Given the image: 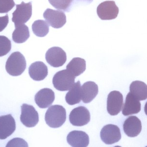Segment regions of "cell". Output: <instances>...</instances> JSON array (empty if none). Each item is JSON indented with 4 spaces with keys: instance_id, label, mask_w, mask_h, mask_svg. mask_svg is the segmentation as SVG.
<instances>
[{
    "instance_id": "6da1fadb",
    "label": "cell",
    "mask_w": 147,
    "mask_h": 147,
    "mask_svg": "<svg viewBox=\"0 0 147 147\" xmlns=\"http://www.w3.org/2000/svg\"><path fill=\"white\" fill-rule=\"evenodd\" d=\"M66 120V111L62 106L52 105L45 114V120L50 127L58 128L62 126Z\"/></svg>"
},
{
    "instance_id": "7a4b0ae2",
    "label": "cell",
    "mask_w": 147,
    "mask_h": 147,
    "mask_svg": "<svg viewBox=\"0 0 147 147\" xmlns=\"http://www.w3.org/2000/svg\"><path fill=\"white\" fill-rule=\"evenodd\" d=\"M26 60L25 57L19 52H14L10 55L5 64L7 72L12 76H18L26 68Z\"/></svg>"
},
{
    "instance_id": "3957f363",
    "label": "cell",
    "mask_w": 147,
    "mask_h": 147,
    "mask_svg": "<svg viewBox=\"0 0 147 147\" xmlns=\"http://www.w3.org/2000/svg\"><path fill=\"white\" fill-rule=\"evenodd\" d=\"M75 77L67 70L57 72L53 78V84L57 90H69L75 84Z\"/></svg>"
},
{
    "instance_id": "277c9868",
    "label": "cell",
    "mask_w": 147,
    "mask_h": 147,
    "mask_svg": "<svg viewBox=\"0 0 147 147\" xmlns=\"http://www.w3.org/2000/svg\"><path fill=\"white\" fill-rule=\"evenodd\" d=\"M16 9L12 13V21L15 26L27 23L32 15V2L25 3L22 2L20 5H16Z\"/></svg>"
},
{
    "instance_id": "5b68a950",
    "label": "cell",
    "mask_w": 147,
    "mask_h": 147,
    "mask_svg": "<svg viewBox=\"0 0 147 147\" xmlns=\"http://www.w3.org/2000/svg\"><path fill=\"white\" fill-rule=\"evenodd\" d=\"M119 11V8L113 1L102 2L97 7V14L102 20H113L116 18Z\"/></svg>"
},
{
    "instance_id": "8992f818",
    "label": "cell",
    "mask_w": 147,
    "mask_h": 147,
    "mask_svg": "<svg viewBox=\"0 0 147 147\" xmlns=\"http://www.w3.org/2000/svg\"><path fill=\"white\" fill-rule=\"evenodd\" d=\"M20 120L26 127H34L38 123V113L32 105L23 104L21 106Z\"/></svg>"
},
{
    "instance_id": "52a82bcc",
    "label": "cell",
    "mask_w": 147,
    "mask_h": 147,
    "mask_svg": "<svg viewBox=\"0 0 147 147\" xmlns=\"http://www.w3.org/2000/svg\"><path fill=\"white\" fill-rule=\"evenodd\" d=\"M45 57L49 64L56 68L63 66L67 60V55L65 51L59 47L49 49L46 53Z\"/></svg>"
},
{
    "instance_id": "ba28073f",
    "label": "cell",
    "mask_w": 147,
    "mask_h": 147,
    "mask_svg": "<svg viewBox=\"0 0 147 147\" xmlns=\"http://www.w3.org/2000/svg\"><path fill=\"white\" fill-rule=\"evenodd\" d=\"M69 121L71 124L74 126H84L90 122V113L86 107L80 106L73 109L70 112Z\"/></svg>"
},
{
    "instance_id": "9c48e42d",
    "label": "cell",
    "mask_w": 147,
    "mask_h": 147,
    "mask_svg": "<svg viewBox=\"0 0 147 147\" xmlns=\"http://www.w3.org/2000/svg\"><path fill=\"white\" fill-rule=\"evenodd\" d=\"M43 17L49 25L54 28H61L66 23L65 13L60 10L47 9L43 13Z\"/></svg>"
},
{
    "instance_id": "30bf717a",
    "label": "cell",
    "mask_w": 147,
    "mask_h": 147,
    "mask_svg": "<svg viewBox=\"0 0 147 147\" xmlns=\"http://www.w3.org/2000/svg\"><path fill=\"white\" fill-rule=\"evenodd\" d=\"M102 141L107 145H112L120 140V129L117 125L109 124L102 129L100 133Z\"/></svg>"
},
{
    "instance_id": "8fae6325",
    "label": "cell",
    "mask_w": 147,
    "mask_h": 147,
    "mask_svg": "<svg viewBox=\"0 0 147 147\" xmlns=\"http://www.w3.org/2000/svg\"><path fill=\"white\" fill-rule=\"evenodd\" d=\"M123 105V96L118 91L110 92L107 96V110L110 115H118L122 110Z\"/></svg>"
},
{
    "instance_id": "7c38bea8",
    "label": "cell",
    "mask_w": 147,
    "mask_h": 147,
    "mask_svg": "<svg viewBox=\"0 0 147 147\" xmlns=\"http://www.w3.org/2000/svg\"><path fill=\"white\" fill-rule=\"evenodd\" d=\"M16 129V123L11 114L0 116V139L10 136Z\"/></svg>"
},
{
    "instance_id": "4fadbf2b",
    "label": "cell",
    "mask_w": 147,
    "mask_h": 147,
    "mask_svg": "<svg viewBox=\"0 0 147 147\" xmlns=\"http://www.w3.org/2000/svg\"><path fill=\"white\" fill-rule=\"evenodd\" d=\"M55 99V94L52 89H42L35 95V103L41 109H46L52 105Z\"/></svg>"
},
{
    "instance_id": "5bb4252c",
    "label": "cell",
    "mask_w": 147,
    "mask_h": 147,
    "mask_svg": "<svg viewBox=\"0 0 147 147\" xmlns=\"http://www.w3.org/2000/svg\"><path fill=\"white\" fill-rule=\"evenodd\" d=\"M123 129L127 136L136 137L142 130V123L140 120L135 116L128 117L124 122Z\"/></svg>"
},
{
    "instance_id": "9a60e30c",
    "label": "cell",
    "mask_w": 147,
    "mask_h": 147,
    "mask_svg": "<svg viewBox=\"0 0 147 147\" xmlns=\"http://www.w3.org/2000/svg\"><path fill=\"white\" fill-rule=\"evenodd\" d=\"M67 141L73 147H86L89 144V137L86 132L73 130L67 136Z\"/></svg>"
},
{
    "instance_id": "2e32d148",
    "label": "cell",
    "mask_w": 147,
    "mask_h": 147,
    "mask_svg": "<svg viewBox=\"0 0 147 147\" xmlns=\"http://www.w3.org/2000/svg\"><path fill=\"white\" fill-rule=\"evenodd\" d=\"M141 105L140 102L129 92L125 98V102L122 109V113L124 116L131 115L138 113L141 111Z\"/></svg>"
},
{
    "instance_id": "e0dca14e",
    "label": "cell",
    "mask_w": 147,
    "mask_h": 147,
    "mask_svg": "<svg viewBox=\"0 0 147 147\" xmlns=\"http://www.w3.org/2000/svg\"><path fill=\"white\" fill-rule=\"evenodd\" d=\"M30 78L35 81H41L45 79L48 74V69L45 64L36 61L30 65L28 69Z\"/></svg>"
},
{
    "instance_id": "ac0fdd59",
    "label": "cell",
    "mask_w": 147,
    "mask_h": 147,
    "mask_svg": "<svg viewBox=\"0 0 147 147\" xmlns=\"http://www.w3.org/2000/svg\"><path fill=\"white\" fill-rule=\"evenodd\" d=\"M99 92L98 86L93 82H87L81 86L82 100L85 104L92 102Z\"/></svg>"
},
{
    "instance_id": "d6986e66",
    "label": "cell",
    "mask_w": 147,
    "mask_h": 147,
    "mask_svg": "<svg viewBox=\"0 0 147 147\" xmlns=\"http://www.w3.org/2000/svg\"><path fill=\"white\" fill-rule=\"evenodd\" d=\"M130 92L138 100H144L147 98V86L143 82L136 80L130 84Z\"/></svg>"
},
{
    "instance_id": "ffe728a7",
    "label": "cell",
    "mask_w": 147,
    "mask_h": 147,
    "mask_svg": "<svg viewBox=\"0 0 147 147\" xmlns=\"http://www.w3.org/2000/svg\"><path fill=\"white\" fill-rule=\"evenodd\" d=\"M81 100V85L80 82L78 81L66 94L65 100L68 105H73L80 103Z\"/></svg>"
},
{
    "instance_id": "44dd1931",
    "label": "cell",
    "mask_w": 147,
    "mask_h": 147,
    "mask_svg": "<svg viewBox=\"0 0 147 147\" xmlns=\"http://www.w3.org/2000/svg\"><path fill=\"white\" fill-rule=\"evenodd\" d=\"M66 70L75 77L79 76L86 70V61L80 57L74 58L67 65Z\"/></svg>"
},
{
    "instance_id": "7402d4cb",
    "label": "cell",
    "mask_w": 147,
    "mask_h": 147,
    "mask_svg": "<svg viewBox=\"0 0 147 147\" xmlns=\"http://www.w3.org/2000/svg\"><path fill=\"white\" fill-rule=\"evenodd\" d=\"M15 29L12 34V40L16 43H23L30 37V31L25 24L15 26Z\"/></svg>"
},
{
    "instance_id": "603a6c76",
    "label": "cell",
    "mask_w": 147,
    "mask_h": 147,
    "mask_svg": "<svg viewBox=\"0 0 147 147\" xmlns=\"http://www.w3.org/2000/svg\"><path fill=\"white\" fill-rule=\"evenodd\" d=\"M32 30L37 36H45L49 32V26L47 22L42 20H38L34 22L32 25Z\"/></svg>"
},
{
    "instance_id": "cb8c5ba5",
    "label": "cell",
    "mask_w": 147,
    "mask_h": 147,
    "mask_svg": "<svg viewBox=\"0 0 147 147\" xmlns=\"http://www.w3.org/2000/svg\"><path fill=\"white\" fill-rule=\"evenodd\" d=\"M51 5L58 10L69 12L74 0H48Z\"/></svg>"
},
{
    "instance_id": "d4e9b609",
    "label": "cell",
    "mask_w": 147,
    "mask_h": 147,
    "mask_svg": "<svg viewBox=\"0 0 147 147\" xmlns=\"http://www.w3.org/2000/svg\"><path fill=\"white\" fill-rule=\"evenodd\" d=\"M11 49V41L7 37L0 35V57L7 55Z\"/></svg>"
},
{
    "instance_id": "484cf974",
    "label": "cell",
    "mask_w": 147,
    "mask_h": 147,
    "mask_svg": "<svg viewBox=\"0 0 147 147\" xmlns=\"http://www.w3.org/2000/svg\"><path fill=\"white\" fill-rule=\"evenodd\" d=\"M15 5L13 0H0V13H7Z\"/></svg>"
},
{
    "instance_id": "4316f807",
    "label": "cell",
    "mask_w": 147,
    "mask_h": 147,
    "mask_svg": "<svg viewBox=\"0 0 147 147\" xmlns=\"http://www.w3.org/2000/svg\"><path fill=\"white\" fill-rule=\"evenodd\" d=\"M6 147H28V145L23 139L16 138L10 140Z\"/></svg>"
},
{
    "instance_id": "83f0119b",
    "label": "cell",
    "mask_w": 147,
    "mask_h": 147,
    "mask_svg": "<svg viewBox=\"0 0 147 147\" xmlns=\"http://www.w3.org/2000/svg\"><path fill=\"white\" fill-rule=\"evenodd\" d=\"M9 22V15L6 14L3 17H0V32L5 29Z\"/></svg>"
},
{
    "instance_id": "f1b7e54d",
    "label": "cell",
    "mask_w": 147,
    "mask_h": 147,
    "mask_svg": "<svg viewBox=\"0 0 147 147\" xmlns=\"http://www.w3.org/2000/svg\"><path fill=\"white\" fill-rule=\"evenodd\" d=\"M78 1H83V2H85L87 3H92L93 0H78Z\"/></svg>"
}]
</instances>
